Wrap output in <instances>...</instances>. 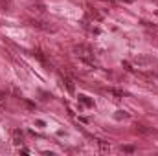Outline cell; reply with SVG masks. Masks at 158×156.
Segmentation results:
<instances>
[{
	"label": "cell",
	"instance_id": "cell-1",
	"mask_svg": "<svg viewBox=\"0 0 158 156\" xmlns=\"http://www.w3.org/2000/svg\"><path fill=\"white\" fill-rule=\"evenodd\" d=\"M74 53L79 57V61H83L88 66H96V59H94V51L90 46L86 44H76L74 46Z\"/></svg>",
	"mask_w": 158,
	"mask_h": 156
},
{
	"label": "cell",
	"instance_id": "cell-2",
	"mask_svg": "<svg viewBox=\"0 0 158 156\" xmlns=\"http://www.w3.org/2000/svg\"><path fill=\"white\" fill-rule=\"evenodd\" d=\"M30 24L33 26V28H37V30H42V31H46V33H53L55 31V26H52L50 22H44V20H37V18H31L30 20Z\"/></svg>",
	"mask_w": 158,
	"mask_h": 156
},
{
	"label": "cell",
	"instance_id": "cell-3",
	"mask_svg": "<svg viewBox=\"0 0 158 156\" xmlns=\"http://www.w3.org/2000/svg\"><path fill=\"white\" fill-rule=\"evenodd\" d=\"M28 11L33 13V15H44L46 13V6L42 2H31V4H28Z\"/></svg>",
	"mask_w": 158,
	"mask_h": 156
},
{
	"label": "cell",
	"instance_id": "cell-4",
	"mask_svg": "<svg viewBox=\"0 0 158 156\" xmlns=\"http://www.w3.org/2000/svg\"><path fill=\"white\" fill-rule=\"evenodd\" d=\"M33 57H37V59H39V61L44 64V66H46V68H52V66H50V63L46 61V57H44V53H42L40 50H35V51H33Z\"/></svg>",
	"mask_w": 158,
	"mask_h": 156
},
{
	"label": "cell",
	"instance_id": "cell-5",
	"mask_svg": "<svg viewBox=\"0 0 158 156\" xmlns=\"http://www.w3.org/2000/svg\"><path fill=\"white\" fill-rule=\"evenodd\" d=\"M79 101H81L85 107H94V101H92L88 96H85V94H81V96H79Z\"/></svg>",
	"mask_w": 158,
	"mask_h": 156
},
{
	"label": "cell",
	"instance_id": "cell-6",
	"mask_svg": "<svg viewBox=\"0 0 158 156\" xmlns=\"http://www.w3.org/2000/svg\"><path fill=\"white\" fill-rule=\"evenodd\" d=\"M22 138H24V134H22V130H19V129H15V130H13V142H15V143H22Z\"/></svg>",
	"mask_w": 158,
	"mask_h": 156
},
{
	"label": "cell",
	"instance_id": "cell-7",
	"mask_svg": "<svg viewBox=\"0 0 158 156\" xmlns=\"http://www.w3.org/2000/svg\"><path fill=\"white\" fill-rule=\"evenodd\" d=\"M63 83H64V86H66V90H68V92H74V90H76L74 81H72L70 77H63Z\"/></svg>",
	"mask_w": 158,
	"mask_h": 156
},
{
	"label": "cell",
	"instance_id": "cell-8",
	"mask_svg": "<svg viewBox=\"0 0 158 156\" xmlns=\"http://www.w3.org/2000/svg\"><path fill=\"white\" fill-rule=\"evenodd\" d=\"M11 7V0H0V9H9Z\"/></svg>",
	"mask_w": 158,
	"mask_h": 156
},
{
	"label": "cell",
	"instance_id": "cell-9",
	"mask_svg": "<svg viewBox=\"0 0 158 156\" xmlns=\"http://www.w3.org/2000/svg\"><path fill=\"white\" fill-rule=\"evenodd\" d=\"M98 145L101 147V151H110V145L105 143V142H101V140H98Z\"/></svg>",
	"mask_w": 158,
	"mask_h": 156
},
{
	"label": "cell",
	"instance_id": "cell-10",
	"mask_svg": "<svg viewBox=\"0 0 158 156\" xmlns=\"http://www.w3.org/2000/svg\"><path fill=\"white\" fill-rule=\"evenodd\" d=\"M109 92H110L112 96H116V97H123V92H121V90H116V88H109Z\"/></svg>",
	"mask_w": 158,
	"mask_h": 156
},
{
	"label": "cell",
	"instance_id": "cell-11",
	"mask_svg": "<svg viewBox=\"0 0 158 156\" xmlns=\"http://www.w3.org/2000/svg\"><path fill=\"white\" fill-rule=\"evenodd\" d=\"M136 149L134 147H131V145H125V147H121V153H129V154H132Z\"/></svg>",
	"mask_w": 158,
	"mask_h": 156
},
{
	"label": "cell",
	"instance_id": "cell-12",
	"mask_svg": "<svg viewBox=\"0 0 158 156\" xmlns=\"http://www.w3.org/2000/svg\"><path fill=\"white\" fill-rule=\"evenodd\" d=\"M136 130H138V132H142V134H149V130H147L143 125H136Z\"/></svg>",
	"mask_w": 158,
	"mask_h": 156
},
{
	"label": "cell",
	"instance_id": "cell-13",
	"mask_svg": "<svg viewBox=\"0 0 158 156\" xmlns=\"http://www.w3.org/2000/svg\"><path fill=\"white\" fill-rule=\"evenodd\" d=\"M22 101L26 103V107H28V109H31V110H35V105H33L31 101H28V99H22Z\"/></svg>",
	"mask_w": 158,
	"mask_h": 156
},
{
	"label": "cell",
	"instance_id": "cell-14",
	"mask_svg": "<svg viewBox=\"0 0 158 156\" xmlns=\"http://www.w3.org/2000/svg\"><path fill=\"white\" fill-rule=\"evenodd\" d=\"M116 117H127V114H125V112H121V110H118V114H116Z\"/></svg>",
	"mask_w": 158,
	"mask_h": 156
},
{
	"label": "cell",
	"instance_id": "cell-15",
	"mask_svg": "<svg viewBox=\"0 0 158 156\" xmlns=\"http://www.w3.org/2000/svg\"><path fill=\"white\" fill-rule=\"evenodd\" d=\"M123 68H125V70H129V72H132V68H131V64H129V63H123Z\"/></svg>",
	"mask_w": 158,
	"mask_h": 156
},
{
	"label": "cell",
	"instance_id": "cell-16",
	"mask_svg": "<svg viewBox=\"0 0 158 156\" xmlns=\"http://www.w3.org/2000/svg\"><path fill=\"white\" fill-rule=\"evenodd\" d=\"M2 99H6V94H4V92H0V101H2Z\"/></svg>",
	"mask_w": 158,
	"mask_h": 156
},
{
	"label": "cell",
	"instance_id": "cell-17",
	"mask_svg": "<svg viewBox=\"0 0 158 156\" xmlns=\"http://www.w3.org/2000/svg\"><path fill=\"white\" fill-rule=\"evenodd\" d=\"M118 2H125V4H131L132 0H118Z\"/></svg>",
	"mask_w": 158,
	"mask_h": 156
},
{
	"label": "cell",
	"instance_id": "cell-18",
	"mask_svg": "<svg viewBox=\"0 0 158 156\" xmlns=\"http://www.w3.org/2000/svg\"><path fill=\"white\" fill-rule=\"evenodd\" d=\"M156 15H158V11H156Z\"/></svg>",
	"mask_w": 158,
	"mask_h": 156
}]
</instances>
